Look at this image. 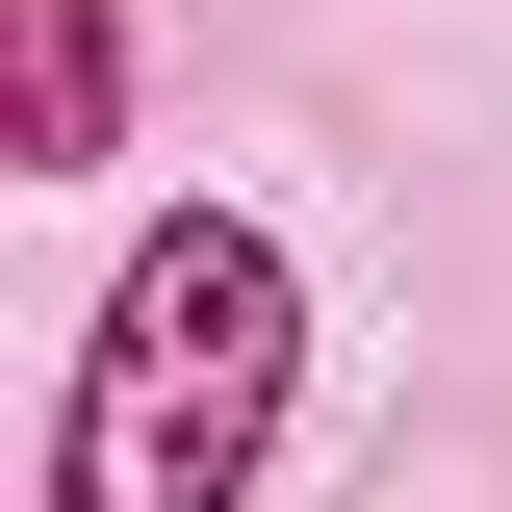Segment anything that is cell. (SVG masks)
I'll use <instances>...</instances> for the list:
<instances>
[{
  "instance_id": "1",
  "label": "cell",
  "mask_w": 512,
  "mask_h": 512,
  "mask_svg": "<svg viewBox=\"0 0 512 512\" xmlns=\"http://www.w3.org/2000/svg\"><path fill=\"white\" fill-rule=\"evenodd\" d=\"M308 436V256L256 205H154L52 384V512H256Z\"/></svg>"
},
{
  "instance_id": "2",
  "label": "cell",
  "mask_w": 512,
  "mask_h": 512,
  "mask_svg": "<svg viewBox=\"0 0 512 512\" xmlns=\"http://www.w3.org/2000/svg\"><path fill=\"white\" fill-rule=\"evenodd\" d=\"M0 103H26V180H103V154H128V0H26Z\"/></svg>"
}]
</instances>
